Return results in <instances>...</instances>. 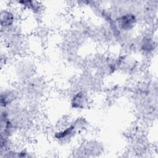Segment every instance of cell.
Segmentation results:
<instances>
[{"mask_svg": "<svg viewBox=\"0 0 158 158\" xmlns=\"http://www.w3.org/2000/svg\"><path fill=\"white\" fill-rule=\"evenodd\" d=\"M1 32L12 30L17 22V14L14 9L4 7L1 10Z\"/></svg>", "mask_w": 158, "mask_h": 158, "instance_id": "obj_1", "label": "cell"}, {"mask_svg": "<svg viewBox=\"0 0 158 158\" xmlns=\"http://www.w3.org/2000/svg\"><path fill=\"white\" fill-rule=\"evenodd\" d=\"M137 18L132 12H125L116 19V23L118 29L123 31H130L136 25Z\"/></svg>", "mask_w": 158, "mask_h": 158, "instance_id": "obj_2", "label": "cell"}, {"mask_svg": "<svg viewBox=\"0 0 158 158\" xmlns=\"http://www.w3.org/2000/svg\"><path fill=\"white\" fill-rule=\"evenodd\" d=\"M89 103L88 94L86 91L80 90L76 92L71 99V105L73 109H85Z\"/></svg>", "mask_w": 158, "mask_h": 158, "instance_id": "obj_3", "label": "cell"}, {"mask_svg": "<svg viewBox=\"0 0 158 158\" xmlns=\"http://www.w3.org/2000/svg\"><path fill=\"white\" fill-rule=\"evenodd\" d=\"M17 93L15 89L6 88L1 92V108L10 107L17 100Z\"/></svg>", "mask_w": 158, "mask_h": 158, "instance_id": "obj_4", "label": "cell"}, {"mask_svg": "<svg viewBox=\"0 0 158 158\" xmlns=\"http://www.w3.org/2000/svg\"><path fill=\"white\" fill-rule=\"evenodd\" d=\"M17 3L20 5L21 7L33 13L34 14L40 13L42 9V4H41L40 2L36 1H18Z\"/></svg>", "mask_w": 158, "mask_h": 158, "instance_id": "obj_5", "label": "cell"}]
</instances>
